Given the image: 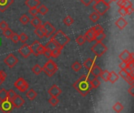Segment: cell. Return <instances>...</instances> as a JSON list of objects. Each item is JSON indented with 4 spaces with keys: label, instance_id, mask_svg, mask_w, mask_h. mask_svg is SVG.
Segmentation results:
<instances>
[{
    "label": "cell",
    "instance_id": "1",
    "mask_svg": "<svg viewBox=\"0 0 134 113\" xmlns=\"http://www.w3.org/2000/svg\"><path fill=\"white\" fill-rule=\"evenodd\" d=\"M74 88L82 96L86 97L92 90L90 83L86 79V75H82L74 84Z\"/></svg>",
    "mask_w": 134,
    "mask_h": 113
},
{
    "label": "cell",
    "instance_id": "2",
    "mask_svg": "<svg viewBox=\"0 0 134 113\" xmlns=\"http://www.w3.org/2000/svg\"><path fill=\"white\" fill-rule=\"evenodd\" d=\"M51 39L54 41L56 44L60 48H64V46H66L70 42V38L65 33H64V31L61 30L57 31L53 35Z\"/></svg>",
    "mask_w": 134,
    "mask_h": 113
},
{
    "label": "cell",
    "instance_id": "3",
    "mask_svg": "<svg viewBox=\"0 0 134 113\" xmlns=\"http://www.w3.org/2000/svg\"><path fill=\"white\" fill-rule=\"evenodd\" d=\"M57 69L58 68L57 64L51 59H49L42 67V72H44L45 74H46V76H48L49 77L53 76L57 72Z\"/></svg>",
    "mask_w": 134,
    "mask_h": 113
},
{
    "label": "cell",
    "instance_id": "4",
    "mask_svg": "<svg viewBox=\"0 0 134 113\" xmlns=\"http://www.w3.org/2000/svg\"><path fill=\"white\" fill-rule=\"evenodd\" d=\"M91 50L97 57H100L107 52L108 47L102 42H97L96 44H94L92 46Z\"/></svg>",
    "mask_w": 134,
    "mask_h": 113
},
{
    "label": "cell",
    "instance_id": "5",
    "mask_svg": "<svg viewBox=\"0 0 134 113\" xmlns=\"http://www.w3.org/2000/svg\"><path fill=\"white\" fill-rule=\"evenodd\" d=\"M93 9H94L95 12L97 13L100 16H103L110 9V6H108V5L104 4L102 1H100L93 5Z\"/></svg>",
    "mask_w": 134,
    "mask_h": 113
},
{
    "label": "cell",
    "instance_id": "6",
    "mask_svg": "<svg viewBox=\"0 0 134 113\" xmlns=\"http://www.w3.org/2000/svg\"><path fill=\"white\" fill-rule=\"evenodd\" d=\"M42 28L44 32V36L46 38H49L51 37L56 31V29L54 28V26L49 21L44 23L43 24H42Z\"/></svg>",
    "mask_w": 134,
    "mask_h": 113
},
{
    "label": "cell",
    "instance_id": "7",
    "mask_svg": "<svg viewBox=\"0 0 134 113\" xmlns=\"http://www.w3.org/2000/svg\"><path fill=\"white\" fill-rule=\"evenodd\" d=\"M13 109V106L10 100L6 99L3 101H0V111L2 113H10Z\"/></svg>",
    "mask_w": 134,
    "mask_h": 113
},
{
    "label": "cell",
    "instance_id": "8",
    "mask_svg": "<svg viewBox=\"0 0 134 113\" xmlns=\"http://www.w3.org/2000/svg\"><path fill=\"white\" fill-rule=\"evenodd\" d=\"M4 63L10 68H13L17 63H18V59L17 57L13 54V53H9L5 58L4 59Z\"/></svg>",
    "mask_w": 134,
    "mask_h": 113
},
{
    "label": "cell",
    "instance_id": "9",
    "mask_svg": "<svg viewBox=\"0 0 134 113\" xmlns=\"http://www.w3.org/2000/svg\"><path fill=\"white\" fill-rule=\"evenodd\" d=\"M19 53L24 58L28 57L31 54V50L30 48V46L27 44H24L18 50Z\"/></svg>",
    "mask_w": 134,
    "mask_h": 113
},
{
    "label": "cell",
    "instance_id": "10",
    "mask_svg": "<svg viewBox=\"0 0 134 113\" xmlns=\"http://www.w3.org/2000/svg\"><path fill=\"white\" fill-rule=\"evenodd\" d=\"M119 58L123 62H129L130 60L133 59V53H130L127 50H125L119 54Z\"/></svg>",
    "mask_w": 134,
    "mask_h": 113
},
{
    "label": "cell",
    "instance_id": "11",
    "mask_svg": "<svg viewBox=\"0 0 134 113\" xmlns=\"http://www.w3.org/2000/svg\"><path fill=\"white\" fill-rule=\"evenodd\" d=\"M49 94L51 97H55V98H58L61 94H62V90L61 89L57 86V85H53L48 90Z\"/></svg>",
    "mask_w": 134,
    "mask_h": 113
},
{
    "label": "cell",
    "instance_id": "12",
    "mask_svg": "<svg viewBox=\"0 0 134 113\" xmlns=\"http://www.w3.org/2000/svg\"><path fill=\"white\" fill-rule=\"evenodd\" d=\"M11 102H12V104H13V108L19 109V108H20L21 106H23V105L24 104V98H23L21 96L16 94V95L15 96V98L11 101Z\"/></svg>",
    "mask_w": 134,
    "mask_h": 113
},
{
    "label": "cell",
    "instance_id": "13",
    "mask_svg": "<svg viewBox=\"0 0 134 113\" xmlns=\"http://www.w3.org/2000/svg\"><path fill=\"white\" fill-rule=\"evenodd\" d=\"M119 76H121L122 79H124L128 84L131 86H133L134 84V78H132L125 70H120L119 72Z\"/></svg>",
    "mask_w": 134,
    "mask_h": 113
},
{
    "label": "cell",
    "instance_id": "14",
    "mask_svg": "<svg viewBox=\"0 0 134 113\" xmlns=\"http://www.w3.org/2000/svg\"><path fill=\"white\" fill-rule=\"evenodd\" d=\"M95 35H96V33L94 32V31L93 30V28H90V29H89L86 32V34L84 35V37L86 39V41H87L89 42H93L95 40Z\"/></svg>",
    "mask_w": 134,
    "mask_h": 113
},
{
    "label": "cell",
    "instance_id": "15",
    "mask_svg": "<svg viewBox=\"0 0 134 113\" xmlns=\"http://www.w3.org/2000/svg\"><path fill=\"white\" fill-rule=\"evenodd\" d=\"M13 0H0V11L4 12L9 6L12 5Z\"/></svg>",
    "mask_w": 134,
    "mask_h": 113
},
{
    "label": "cell",
    "instance_id": "16",
    "mask_svg": "<svg viewBox=\"0 0 134 113\" xmlns=\"http://www.w3.org/2000/svg\"><path fill=\"white\" fill-rule=\"evenodd\" d=\"M115 24L120 30H122V29H124V28L127 26L128 22H127L123 17H120V18H119V19L115 21Z\"/></svg>",
    "mask_w": 134,
    "mask_h": 113
},
{
    "label": "cell",
    "instance_id": "17",
    "mask_svg": "<svg viewBox=\"0 0 134 113\" xmlns=\"http://www.w3.org/2000/svg\"><path fill=\"white\" fill-rule=\"evenodd\" d=\"M25 5L29 8H38V6H40V1L39 0H26Z\"/></svg>",
    "mask_w": 134,
    "mask_h": 113
},
{
    "label": "cell",
    "instance_id": "18",
    "mask_svg": "<svg viewBox=\"0 0 134 113\" xmlns=\"http://www.w3.org/2000/svg\"><path fill=\"white\" fill-rule=\"evenodd\" d=\"M89 72H90L96 78H98V77L100 76V75H101L102 69H101L99 66H97V64H94V65L93 66V68H91V70L89 71Z\"/></svg>",
    "mask_w": 134,
    "mask_h": 113
},
{
    "label": "cell",
    "instance_id": "19",
    "mask_svg": "<svg viewBox=\"0 0 134 113\" xmlns=\"http://www.w3.org/2000/svg\"><path fill=\"white\" fill-rule=\"evenodd\" d=\"M40 44L41 43L38 40H35V41H34V42H32L31 45H30V48H31V53H33L36 57L38 56L37 51H38V49Z\"/></svg>",
    "mask_w": 134,
    "mask_h": 113
},
{
    "label": "cell",
    "instance_id": "20",
    "mask_svg": "<svg viewBox=\"0 0 134 113\" xmlns=\"http://www.w3.org/2000/svg\"><path fill=\"white\" fill-rule=\"evenodd\" d=\"M30 23H31V24L35 28L42 26V20H41L38 17H33L30 20Z\"/></svg>",
    "mask_w": 134,
    "mask_h": 113
},
{
    "label": "cell",
    "instance_id": "21",
    "mask_svg": "<svg viewBox=\"0 0 134 113\" xmlns=\"http://www.w3.org/2000/svg\"><path fill=\"white\" fill-rule=\"evenodd\" d=\"M94 64H95L94 60L92 59V58H88V59H86V60L84 61V63H83L84 67H85L86 69H88L89 71L91 70V68H93V66Z\"/></svg>",
    "mask_w": 134,
    "mask_h": 113
},
{
    "label": "cell",
    "instance_id": "22",
    "mask_svg": "<svg viewBox=\"0 0 134 113\" xmlns=\"http://www.w3.org/2000/svg\"><path fill=\"white\" fill-rule=\"evenodd\" d=\"M119 79V74H117L115 72H110V76H109V79L108 81L111 83H116Z\"/></svg>",
    "mask_w": 134,
    "mask_h": 113
},
{
    "label": "cell",
    "instance_id": "23",
    "mask_svg": "<svg viewBox=\"0 0 134 113\" xmlns=\"http://www.w3.org/2000/svg\"><path fill=\"white\" fill-rule=\"evenodd\" d=\"M37 95H38V94H37L36 91H35L33 89H30V90L27 92V94H26V97H27L30 101H33V100L37 97Z\"/></svg>",
    "mask_w": 134,
    "mask_h": 113
},
{
    "label": "cell",
    "instance_id": "24",
    "mask_svg": "<svg viewBox=\"0 0 134 113\" xmlns=\"http://www.w3.org/2000/svg\"><path fill=\"white\" fill-rule=\"evenodd\" d=\"M26 83H27V82H26L23 78H19V79H18L14 83V84H13V85H14V87H15L19 90H20V88H21V87H23Z\"/></svg>",
    "mask_w": 134,
    "mask_h": 113
},
{
    "label": "cell",
    "instance_id": "25",
    "mask_svg": "<svg viewBox=\"0 0 134 113\" xmlns=\"http://www.w3.org/2000/svg\"><path fill=\"white\" fill-rule=\"evenodd\" d=\"M45 47H46V49H49V50H50L52 51L53 50H54V49H56V48H57V47H59V46L56 44V42H55L54 41H53L52 39H50L49 42L45 46Z\"/></svg>",
    "mask_w": 134,
    "mask_h": 113
},
{
    "label": "cell",
    "instance_id": "26",
    "mask_svg": "<svg viewBox=\"0 0 134 113\" xmlns=\"http://www.w3.org/2000/svg\"><path fill=\"white\" fill-rule=\"evenodd\" d=\"M124 109V106L120 102H116L113 106V110L117 113H120Z\"/></svg>",
    "mask_w": 134,
    "mask_h": 113
},
{
    "label": "cell",
    "instance_id": "27",
    "mask_svg": "<svg viewBox=\"0 0 134 113\" xmlns=\"http://www.w3.org/2000/svg\"><path fill=\"white\" fill-rule=\"evenodd\" d=\"M37 9H38V13H40L42 15H46L49 12V9L45 5H40V6H38V8H37Z\"/></svg>",
    "mask_w": 134,
    "mask_h": 113
},
{
    "label": "cell",
    "instance_id": "28",
    "mask_svg": "<svg viewBox=\"0 0 134 113\" xmlns=\"http://www.w3.org/2000/svg\"><path fill=\"white\" fill-rule=\"evenodd\" d=\"M105 38H106V35L104 34V32H100L95 35V40L97 41V42H102Z\"/></svg>",
    "mask_w": 134,
    "mask_h": 113
},
{
    "label": "cell",
    "instance_id": "29",
    "mask_svg": "<svg viewBox=\"0 0 134 113\" xmlns=\"http://www.w3.org/2000/svg\"><path fill=\"white\" fill-rule=\"evenodd\" d=\"M35 35H36L38 38H40V39H42V38L45 37V36H44L43 30H42V26H40V27H38V28H36L35 29Z\"/></svg>",
    "mask_w": 134,
    "mask_h": 113
},
{
    "label": "cell",
    "instance_id": "30",
    "mask_svg": "<svg viewBox=\"0 0 134 113\" xmlns=\"http://www.w3.org/2000/svg\"><path fill=\"white\" fill-rule=\"evenodd\" d=\"M64 24L67 26H71L73 23H74V19L70 17V16H67L64 18V20H63Z\"/></svg>",
    "mask_w": 134,
    "mask_h": 113
},
{
    "label": "cell",
    "instance_id": "31",
    "mask_svg": "<svg viewBox=\"0 0 134 113\" xmlns=\"http://www.w3.org/2000/svg\"><path fill=\"white\" fill-rule=\"evenodd\" d=\"M109 76H110V72H109L108 70H104V71H102V72H101L100 77H101V79H102L104 82H108Z\"/></svg>",
    "mask_w": 134,
    "mask_h": 113
},
{
    "label": "cell",
    "instance_id": "32",
    "mask_svg": "<svg viewBox=\"0 0 134 113\" xmlns=\"http://www.w3.org/2000/svg\"><path fill=\"white\" fill-rule=\"evenodd\" d=\"M8 99L7 98V90L4 88L0 90V101H3L5 100Z\"/></svg>",
    "mask_w": 134,
    "mask_h": 113
},
{
    "label": "cell",
    "instance_id": "33",
    "mask_svg": "<svg viewBox=\"0 0 134 113\" xmlns=\"http://www.w3.org/2000/svg\"><path fill=\"white\" fill-rule=\"evenodd\" d=\"M63 50V48H60V47H57L54 50H52V57H54V58H57V57L60 56V54L61 53V50Z\"/></svg>",
    "mask_w": 134,
    "mask_h": 113
},
{
    "label": "cell",
    "instance_id": "34",
    "mask_svg": "<svg viewBox=\"0 0 134 113\" xmlns=\"http://www.w3.org/2000/svg\"><path fill=\"white\" fill-rule=\"evenodd\" d=\"M90 85L92 89H97L100 87V82L98 79H95L94 80H93L92 82L90 83Z\"/></svg>",
    "mask_w": 134,
    "mask_h": 113
},
{
    "label": "cell",
    "instance_id": "35",
    "mask_svg": "<svg viewBox=\"0 0 134 113\" xmlns=\"http://www.w3.org/2000/svg\"><path fill=\"white\" fill-rule=\"evenodd\" d=\"M42 72V68L39 64H35L32 68V72L35 75H39Z\"/></svg>",
    "mask_w": 134,
    "mask_h": 113
},
{
    "label": "cell",
    "instance_id": "36",
    "mask_svg": "<svg viewBox=\"0 0 134 113\" xmlns=\"http://www.w3.org/2000/svg\"><path fill=\"white\" fill-rule=\"evenodd\" d=\"M20 21L21 24H27V23L30 22V18L26 14H23L20 17Z\"/></svg>",
    "mask_w": 134,
    "mask_h": 113
},
{
    "label": "cell",
    "instance_id": "37",
    "mask_svg": "<svg viewBox=\"0 0 134 113\" xmlns=\"http://www.w3.org/2000/svg\"><path fill=\"white\" fill-rule=\"evenodd\" d=\"M100 15L97 13H96V12H93L90 15V19L93 21V22H97L99 19H100Z\"/></svg>",
    "mask_w": 134,
    "mask_h": 113
},
{
    "label": "cell",
    "instance_id": "38",
    "mask_svg": "<svg viewBox=\"0 0 134 113\" xmlns=\"http://www.w3.org/2000/svg\"><path fill=\"white\" fill-rule=\"evenodd\" d=\"M75 42H77V44L79 46H82L85 42H86V39L84 37V35H79L76 39H75Z\"/></svg>",
    "mask_w": 134,
    "mask_h": 113
},
{
    "label": "cell",
    "instance_id": "39",
    "mask_svg": "<svg viewBox=\"0 0 134 113\" xmlns=\"http://www.w3.org/2000/svg\"><path fill=\"white\" fill-rule=\"evenodd\" d=\"M13 31L10 29V28H6L5 30H4V31H2V34H3V35L5 37V38H7V39H10V37H11V35H13Z\"/></svg>",
    "mask_w": 134,
    "mask_h": 113
},
{
    "label": "cell",
    "instance_id": "40",
    "mask_svg": "<svg viewBox=\"0 0 134 113\" xmlns=\"http://www.w3.org/2000/svg\"><path fill=\"white\" fill-rule=\"evenodd\" d=\"M71 68L75 71V72H79L82 69V64L78 62V61H75V63H73V64L71 65Z\"/></svg>",
    "mask_w": 134,
    "mask_h": 113
},
{
    "label": "cell",
    "instance_id": "41",
    "mask_svg": "<svg viewBox=\"0 0 134 113\" xmlns=\"http://www.w3.org/2000/svg\"><path fill=\"white\" fill-rule=\"evenodd\" d=\"M16 95V94L15 93V91L13 90H7V98H8L9 100L12 101L15 98Z\"/></svg>",
    "mask_w": 134,
    "mask_h": 113
},
{
    "label": "cell",
    "instance_id": "42",
    "mask_svg": "<svg viewBox=\"0 0 134 113\" xmlns=\"http://www.w3.org/2000/svg\"><path fill=\"white\" fill-rule=\"evenodd\" d=\"M49 103L52 105V106H56L57 105V104L59 103V99L55 97H51L49 99Z\"/></svg>",
    "mask_w": 134,
    "mask_h": 113
},
{
    "label": "cell",
    "instance_id": "43",
    "mask_svg": "<svg viewBox=\"0 0 134 113\" xmlns=\"http://www.w3.org/2000/svg\"><path fill=\"white\" fill-rule=\"evenodd\" d=\"M92 28H93V30L94 31V32H95L96 34L100 33V32H104V28H103L100 24H97V25L92 27Z\"/></svg>",
    "mask_w": 134,
    "mask_h": 113
},
{
    "label": "cell",
    "instance_id": "44",
    "mask_svg": "<svg viewBox=\"0 0 134 113\" xmlns=\"http://www.w3.org/2000/svg\"><path fill=\"white\" fill-rule=\"evenodd\" d=\"M10 39L12 40V42H14V43H17L19 41H20V37H19V35L17 34V33H13V35H11V37H10Z\"/></svg>",
    "mask_w": 134,
    "mask_h": 113
},
{
    "label": "cell",
    "instance_id": "45",
    "mask_svg": "<svg viewBox=\"0 0 134 113\" xmlns=\"http://www.w3.org/2000/svg\"><path fill=\"white\" fill-rule=\"evenodd\" d=\"M19 37H20V41L23 43H24L28 39V36L24 32H22L20 35H19Z\"/></svg>",
    "mask_w": 134,
    "mask_h": 113
},
{
    "label": "cell",
    "instance_id": "46",
    "mask_svg": "<svg viewBox=\"0 0 134 113\" xmlns=\"http://www.w3.org/2000/svg\"><path fill=\"white\" fill-rule=\"evenodd\" d=\"M43 55H44L46 58L50 59V58L52 57V51H51L50 50L46 48V50H45V51H44V53H43Z\"/></svg>",
    "mask_w": 134,
    "mask_h": 113
},
{
    "label": "cell",
    "instance_id": "47",
    "mask_svg": "<svg viewBox=\"0 0 134 113\" xmlns=\"http://www.w3.org/2000/svg\"><path fill=\"white\" fill-rule=\"evenodd\" d=\"M95 79H97V78H96L90 72H89V73L86 75V79H87V81L89 82V83H90V82H92L93 80H94Z\"/></svg>",
    "mask_w": 134,
    "mask_h": 113
},
{
    "label": "cell",
    "instance_id": "48",
    "mask_svg": "<svg viewBox=\"0 0 134 113\" xmlns=\"http://www.w3.org/2000/svg\"><path fill=\"white\" fill-rule=\"evenodd\" d=\"M28 13L32 16V17H36L37 14L38 13V9L37 8H32V9H29Z\"/></svg>",
    "mask_w": 134,
    "mask_h": 113
},
{
    "label": "cell",
    "instance_id": "49",
    "mask_svg": "<svg viewBox=\"0 0 134 113\" xmlns=\"http://www.w3.org/2000/svg\"><path fill=\"white\" fill-rule=\"evenodd\" d=\"M125 9H128L130 7H133V4L130 0H124V3H123V6Z\"/></svg>",
    "mask_w": 134,
    "mask_h": 113
},
{
    "label": "cell",
    "instance_id": "50",
    "mask_svg": "<svg viewBox=\"0 0 134 113\" xmlns=\"http://www.w3.org/2000/svg\"><path fill=\"white\" fill-rule=\"evenodd\" d=\"M8 28H9L8 24H7L5 20H2V21L0 22V29H1V30L4 31V30H5V29Z\"/></svg>",
    "mask_w": 134,
    "mask_h": 113
},
{
    "label": "cell",
    "instance_id": "51",
    "mask_svg": "<svg viewBox=\"0 0 134 113\" xmlns=\"http://www.w3.org/2000/svg\"><path fill=\"white\" fill-rule=\"evenodd\" d=\"M45 50H46L45 46H43V45L40 44V46H39V47H38V51H37L38 56V55H41V54H43V53H44Z\"/></svg>",
    "mask_w": 134,
    "mask_h": 113
},
{
    "label": "cell",
    "instance_id": "52",
    "mask_svg": "<svg viewBox=\"0 0 134 113\" xmlns=\"http://www.w3.org/2000/svg\"><path fill=\"white\" fill-rule=\"evenodd\" d=\"M6 78V74L3 71H0V85L5 81Z\"/></svg>",
    "mask_w": 134,
    "mask_h": 113
},
{
    "label": "cell",
    "instance_id": "53",
    "mask_svg": "<svg viewBox=\"0 0 134 113\" xmlns=\"http://www.w3.org/2000/svg\"><path fill=\"white\" fill-rule=\"evenodd\" d=\"M119 13L122 17L126 16V9H125L124 7H120L119 9Z\"/></svg>",
    "mask_w": 134,
    "mask_h": 113
},
{
    "label": "cell",
    "instance_id": "54",
    "mask_svg": "<svg viewBox=\"0 0 134 113\" xmlns=\"http://www.w3.org/2000/svg\"><path fill=\"white\" fill-rule=\"evenodd\" d=\"M127 68L131 69L132 71H134V60L132 59L129 62H127Z\"/></svg>",
    "mask_w": 134,
    "mask_h": 113
},
{
    "label": "cell",
    "instance_id": "55",
    "mask_svg": "<svg viewBox=\"0 0 134 113\" xmlns=\"http://www.w3.org/2000/svg\"><path fill=\"white\" fill-rule=\"evenodd\" d=\"M119 66V68H120L121 70H125V69L127 68V62H123V61H122V63H120Z\"/></svg>",
    "mask_w": 134,
    "mask_h": 113
},
{
    "label": "cell",
    "instance_id": "56",
    "mask_svg": "<svg viewBox=\"0 0 134 113\" xmlns=\"http://www.w3.org/2000/svg\"><path fill=\"white\" fill-rule=\"evenodd\" d=\"M28 87H29V86H28V83H26L19 90V91H20V92H22V93H23V92H25V91L28 89Z\"/></svg>",
    "mask_w": 134,
    "mask_h": 113
},
{
    "label": "cell",
    "instance_id": "57",
    "mask_svg": "<svg viewBox=\"0 0 134 113\" xmlns=\"http://www.w3.org/2000/svg\"><path fill=\"white\" fill-rule=\"evenodd\" d=\"M80 1H81V2H82L84 6H90V5L92 3V2H93V0H80Z\"/></svg>",
    "mask_w": 134,
    "mask_h": 113
},
{
    "label": "cell",
    "instance_id": "58",
    "mask_svg": "<svg viewBox=\"0 0 134 113\" xmlns=\"http://www.w3.org/2000/svg\"><path fill=\"white\" fill-rule=\"evenodd\" d=\"M128 93L131 95V96H133V97L134 96V86L133 85V86H131L130 87V88L128 90Z\"/></svg>",
    "mask_w": 134,
    "mask_h": 113
},
{
    "label": "cell",
    "instance_id": "59",
    "mask_svg": "<svg viewBox=\"0 0 134 113\" xmlns=\"http://www.w3.org/2000/svg\"><path fill=\"white\" fill-rule=\"evenodd\" d=\"M133 13V7H130V8L126 9V15H131Z\"/></svg>",
    "mask_w": 134,
    "mask_h": 113
},
{
    "label": "cell",
    "instance_id": "60",
    "mask_svg": "<svg viewBox=\"0 0 134 113\" xmlns=\"http://www.w3.org/2000/svg\"><path fill=\"white\" fill-rule=\"evenodd\" d=\"M123 3H124V0H118L117 1V4L120 7H122L123 6Z\"/></svg>",
    "mask_w": 134,
    "mask_h": 113
},
{
    "label": "cell",
    "instance_id": "61",
    "mask_svg": "<svg viewBox=\"0 0 134 113\" xmlns=\"http://www.w3.org/2000/svg\"><path fill=\"white\" fill-rule=\"evenodd\" d=\"M101 1L108 6H110V4L112 2V0H101Z\"/></svg>",
    "mask_w": 134,
    "mask_h": 113
},
{
    "label": "cell",
    "instance_id": "62",
    "mask_svg": "<svg viewBox=\"0 0 134 113\" xmlns=\"http://www.w3.org/2000/svg\"><path fill=\"white\" fill-rule=\"evenodd\" d=\"M93 1H94V2H95V3H97V2H100L101 0H93Z\"/></svg>",
    "mask_w": 134,
    "mask_h": 113
},
{
    "label": "cell",
    "instance_id": "63",
    "mask_svg": "<svg viewBox=\"0 0 134 113\" xmlns=\"http://www.w3.org/2000/svg\"><path fill=\"white\" fill-rule=\"evenodd\" d=\"M113 1H115H115H118V0H112V2H113Z\"/></svg>",
    "mask_w": 134,
    "mask_h": 113
}]
</instances>
